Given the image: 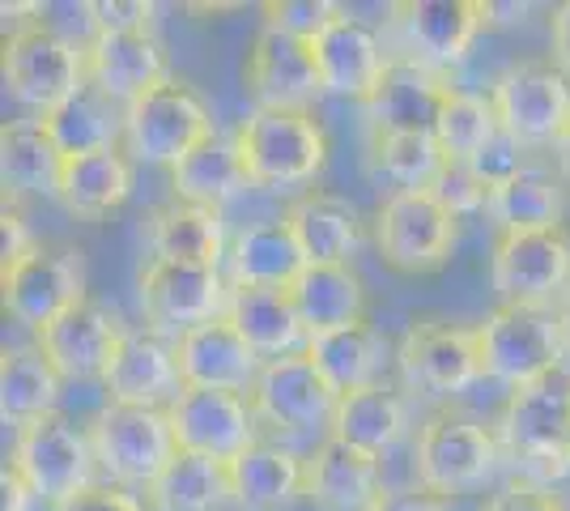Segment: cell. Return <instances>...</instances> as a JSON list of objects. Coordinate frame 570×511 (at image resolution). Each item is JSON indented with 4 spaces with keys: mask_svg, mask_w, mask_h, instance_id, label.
Masks as SVG:
<instances>
[{
    "mask_svg": "<svg viewBox=\"0 0 570 511\" xmlns=\"http://www.w3.org/2000/svg\"><path fill=\"white\" fill-rule=\"evenodd\" d=\"M86 77L90 86L107 90L128 107L137 95L163 86L170 77L167 48L158 43L154 30H137V35H98L95 30L86 39Z\"/></svg>",
    "mask_w": 570,
    "mask_h": 511,
    "instance_id": "cell-24",
    "label": "cell"
},
{
    "mask_svg": "<svg viewBox=\"0 0 570 511\" xmlns=\"http://www.w3.org/2000/svg\"><path fill=\"white\" fill-rule=\"evenodd\" d=\"M481 375L499 380L507 389H528L558 375L567 358V337L558 307H523V303H499L485 320L473 324Z\"/></svg>",
    "mask_w": 570,
    "mask_h": 511,
    "instance_id": "cell-3",
    "label": "cell"
},
{
    "mask_svg": "<svg viewBox=\"0 0 570 511\" xmlns=\"http://www.w3.org/2000/svg\"><path fill=\"white\" fill-rule=\"evenodd\" d=\"M282 222L298 239L307 265H350V256L362 244V214L354 200L324 188H307L285 205Z\"/></svg>",
    "mask_w": 570,
    "mask_h": 511,
    "instance_id": "cell-27",
    "label": "cell"
},
{
    "mask_svg": "<svg viewBox=\"0 0 570 511\" xmlns=\"http://www.w3.org/2000/svg\"><path fill=\"white\" fill-rule=\"evenodd\" d=\"M226 320L243 333V341L261 354L264 363L307 350V328L298 320V307H294L289 291H277V286H230Z\"/></svg>",
    "mask_w": 570,
    "mask_h": 511,
    "instance_id": "cell-28",
    "label": "cell"
},
{
    "mask_svg": "<svg viewBox=\"0 0 570 511\" xmlns=\"http://www.w3.org/2000/svg\"><path fill=\"white\" fill-rule=\"evenodd\" d=\"M383 494L380 456L324 435L307 456V503L320 511H371Z\"/></svg>",
    "mask_w": 570,
    "mask_h": 511,
    "instance_id": "cell-26",
    "label": "cell"
},
{
    "mask_svg": "<svg viewBox=\"0 0 570 511\" xmlns=\"http://www.w3.org/2000/svg\"><path fill=\"white\" fill-rule=\"evenodd\" d=\"M60 175H65V154L48 132V124L26 116L0 128V179L9 205H18L22 196H56Z\"/></svg>",
    "mask_w": 570,
    "mask_h": 511,
    "instance_id": "cell-29",
    "label": "cell"
},
{
    "mask_svg": "<svg viewBox=\"0 0 570 511\" xmlns=\"http://www.w3.org/2000/svg\"><path fill=\"white\" fill-rule=\"evenodd\" d=\"M490 102L499 124L523 146H558L570 128V77L553 56H532L507 65L490 81Z\"/></svg>",
    "mask_w": 570,
    "mask_h": 511,
    "instance_id": "cell-8",
    "label": "cell"
},
{
    "mask_svg": "<svg viewBox=\"0 0 570 511\" xmlns=\"http://www.w3.org/2000/svg\"><path fill=\"white\" fill-rule=\"evenodd\" d=\"M549 51H553V65L570 73V0L549 13Z\"/></svg>",
    "mask_w": 570,
    "mask_h": 511,
    "instance_id": "cell-51",
    "label": "cell"
},
{
    "mask_svg": "<svg viewBox=\"0 0 570 511\" xmlns=\"http://www.w3.org/2000/svg\"><path fill=\"white\" fill-rule=\"evenodd\" d=\"M9 464L26 478V487L35 490V499H43L51 508L69 503L72 494L95 487V448L86 426H77L72 417L43 414L13 431V452Z\"/></svg>",
    "mask_w": 570,
    "mask_h": 511,
    "instance_id": "cell-6",
    "label": "cell"
},
{
    "mask_svg": "<svg viewBox=\"0 0 570 511\" xmlns=\"http://www.w3.org/2000/svg\"><path fill=\"white\" fill-rule=\"evenodd\" d=\"M98 469L107 473L111 487H154V478L175 461L179 443L170 431L167 410H145V405H102L90 426Z\"/></svg>",
    "mask_w": 570,
    "mask_h": 511,
    "instance_id": "cell-7",
    "label": "cell"
},
{
    "mask_svg": "<svg viewBox=\"0 0 570 511\" xmlns=\"http://www.w3.org/2000/svg\"><path fill=\"white\" fill-rule=\"evenodd\" d=\"M107 405H145V410H167L184 392L175 341L154 328H128L119 337L111 366L102 375Z\"/></svg>",
    "mask_w": 570,
    "mask_h": 511,
    "instance_id": "cell-18",
    "label": "cell"
},
{
    "mask_svg": "<svg viewBox=\"0 0 570 511\" xmlns=\"http://www.w3.org/2000/svg\"><path fill=\"white\" fill-rule=\"evenodd\" d=\"M473 167L490 188H502L507 179H515V175L528 170V146H523L520 137H511L507 128H499V132L490 137V146L473 158Z\"/></svg>",
    "mask_w": 570,
    "mask_h": 511,
    "instance_id": "cell-45",
    "label": "cell"
},
{
    "mask_svg": "<svg viewBox=\"0 0 570 511\" xmlns=\"http://www.w3.org/2000/svg\"><path fill=\"white\" fill-rule=\"evenodd\" d=\"M499 435L494 426L464 414H434L417 431V487L434 494H460L481 487L499 464Z\"/></svg>",
    "mask_w": 570,
    "mask_h": 511,
    "instance_id": "cell-12",
    "label": "cell"
},
{
    "mask_svg": "<svg viewBox=\"0 0 570 511\" xmlns=\"http://www.w3.org/2000/svg\"><path fill=\"white\" fill-rule=\"evenodd\" d=\"M65 375L39 345H4L0 354V414L13 426L56 414Z\"/></svg>",
    "mask_w": 570,
    "mask_h": 511,
    "instance_id": "cell-38",
    "label": "cell"
},
{
    "mask_svg": "<svg viewBox=\"0 0 570 511\" xmlns=\"http://www.w3.org/2000/svg\"><path fill=\"white\" fill-rule=\"evenodd\" d=\"M238 154L252 188L294 193L320 179L328 167V132L311 111L252 107L235 128Z\"/></svg>",
    "mask_w": 570,
    "mask_h": 511,
    "instance_id": "cell-2",
    "label": "cell"
},
{
    "mask_svg": "<svg viewBox=\"0 0 570 511\" xmlns=\"http://www.w3.org/2000/svg\"><path fill=\"white\" fill-rule=\"evenodd\" d=\"M145 503L149 511H217L222 503H230L226 464L196 452H175V461L145 490Z\"/></svg>",
    "mask_w": 570,
    "mask_h": 511,
    "instance_id": "cell-40",
    "label": "cell"
},
{
    "mask_svg": "<svg viewBox=\"0 0 570 511\" xmlns=\"http://www.w3.org/2000/svg\"><path fill=\"white\" fill-rule=\"evenodd\" d=\"M336 13H341V4H328V0H273V4H264V22L277 26V30H289V35H298V39H315L324 26L333 22Z\"/></svg>",
    "mask_w": 570,
    "mask_h": 511,
    "instance_id": "cell-44",
    "label": "cell"
},
{
    "mask_svg": "<svg viewBox=\"0 0 570 511\" xmlns=\"http://www.w3.org/2000/svg\"><path fill=\"white\" fill-rule=\"evenodd\" d=\"M307 354L315 371L333 384L336 392H354L380 384L383 358H387V341L371 320H354L333 333H315L307 337Z\"/></svg>",
    "mask_w": 570,
    "mask_h": 511,
    "instance_id": "cell-34",
    "label": "cell"
},
{
    "mask_svg": "<svg viewBox=\"0 0 570 511\" xmlns=\"http://www.w3.org/2000/svg\"><path fill=\"white\" fill-rule=\"evenodd\" d=\"M226 478L238 511H289L307 499V456L273 439H256L238 461L226 464Z\"/></svg>",
    "mask_w": 570,
    "mask_h": 511,
    "instance_id": "cell-25",
    "label": "cell"
},
{
    "mask_svg": "<svg viewBox=\"0 0 570 511\" xmlns=\"http://www.w3.org/2000/svg\"><path fill=\"white\" fill-rule=\"evenodd\" d=\"M86 294V265L81 252L65 244H39L30 256L0 265V303L4 316L26 324L30 333H43L51 320L77 307Z\"/></svg>",
    "mask_w": 570,
    "mask_h": 511,
    "instance_id": "cell-11",
    "label": "cell"
},
{
    "mask_svg": "<svg viewBox=\"0 0 570 511\" xmlns=\"http://www.w3.org/2000/svg\"><path fill=\"white\" fill-rule=\"evenodd\" d=\"M567 77H570V73H567Z\"/></svg>",
    "mask_w": 570,
    "mask_h": 511,
    "instance_id": "cell-55",
    "label": "cell"
},
{
    "mask_svg": "<svg viewBox=\"0 0 570 511\" xmlns=\"http://www.w3.org/2000/svg\"><path fill=\"white\" fill-rule=\"evenodd\" d=\"M490 286L499 303L553 307L570 291V230H532L499 235L490 256Z\"/></svg>",
    "mask_w": 570,
    "mask_h": 511,
    "instance_id": "cell-14",
    "label": "cell"
},
{
    "mask_svg": "<svg viewBox=\"0 0 570 511\" xmlns=\"http://www.w3.org/2000/svg\"><path fill=\"white\" fill-rule=\"evenodd\" d=\"M132 196V158L128 149H98L81 158H65L60 193L56 200L81 222H102L116 214L119 205Z\"/></svg>",
    "mask_w": 570,
    "mask_h": 511,
    "instance_id": "cell-32",
    "label": "cell"
},
{
    "mask_svg": "<svg viewBox=\"0 0 570 511\" xmlns=\"http://www.w3.org/2000/svg\"><path fill=\"white\" fill-rule=\"evenodd\" d=\"M481 511H567V503H562L553 490L515 482V487H507L502 494H494Z\"/></svg>",
    "mask_w": 570,
    "mask_h": 511,
    "instance_id": "cell-48",
    "label": "cell"
},
{
    "mask_svg": "<svg viewBox=\"0 0 570 511\" xmlns=\"http://www.w3.org/2000/svg\"><path fill=\"white\" fill-rule=\"evenodd\" d=\"M39 247V239L30 235V222L18 205H9L4 200V214H0V256H4V265H13V261H22Z\"/></svg>",
    "mask_w": 570,
    "mask_h": 511,
    "instance_id": "cell-49",
    "label": "cell"
},
{
    "mask_svg": "<svg viewBox=\"0 0 570 511\" xmlns=\"http://www.w3.org/2000/svg\"><path fill=\"white\" fill-rule=\"evenodd\" d=\"M137 303H141L145 328L163 337H184L196 324L226 316L230 282L222 268L209 265H179L149 256L137 277Z\"/></svg>",
    "mask_w": 570,
    "mask_h": 511,
    "instance_id": "cell-10",
    "label": "cell"
},
{
    "mask_svg": "<svg viewBox=\"0 0 570 511\" xmlns=\"http://www.w3.org/2000/svg\"><path fill=\"white\" fill-rule=\"evenodd\" d=\"M553 307H558V320H562V337H567V354H570V291L562 294Z\"/></svg>",
    "mask_w": 570,
    "mask_h": 511,
    "instance_id": "cell-54",
    "label": "cell"
},
{
    "mask_svg": "<svg viewBox=\"0 0 570 511\" xmlns=\"http://www.w3.org/2000/svg\"><path fill=\"white\" fill-rule=\"evenodd\" d=\"M371 163L383 179L396 184V193H430L439 170L448 167V154L434 141V132H396L371 137Z\"/></svg>",
    "mask_w": 570,
    "mask_h": 511,
    "instance_id": "cell-42",
    "label": "cell"
},
{
    "mask_svg": "<svg viewBox=\"0 0 570 511\" xmlns=\"http://www.w3.org/2000/svg\"><path fill=\"white\" fill-rule=\"evenodd\" d=\"M448 77L430 69L422 60H392L375 95L362 102V116L371 137H396V132H434L443 98H448Z\"/></svg>",
    "mask_w": 570,
    "mask_h": 511,
    "instance_id": "cell-21",
    "label": "cell"
},
{
    "mask_svg": "<svg viewBox=\"0 0 570 511\" xmlns=\"http://www.w3.org/2000/svg\"><path fill=\"white\" fill-rule=\"evenodd\" d=\"M4 90L22 102L35 120L60 111L90 77H86V43H72L48 22H22L9 30L0 51Z\"/></svg>",
    "mask_w": 570,
    "mask_h": 511,
    "instance_id": "cell-4",
    "label": "cell"
},
{
    "mask_svg": "<svg viewBox=\"0 0 570 511\" xmlns=\"http://www.w3.org/2000/svg\"><path fill=\"white\" fill-rule=\"evenodd\" d=\"M434 200L448 209V214H455V218H469V214H481V209H490V196H494V188L476 175L473 163H455V158H448V167L439 170V179H434Z\"/></svg>",
    "mask_w": 570,
    "mask_h": 511,
    "instance_id": "cell-43",
    "label": "cell"
},
{
    "mask_svg": "<svg viewBox=\"0 0 570 511\" xmlns=\"http://www.w3.org/2000/svg\"><path fill=\"white\" fill-rule=\"evenodd\" d=\"M396 26L422 65H460L485 26V0H404Z\"/></svg>",
    "mask_w": 570,
    "mask_h": 511,
    "instance_id": "cell-23",
    "label": "cell"
},
{
    "mask_svg": "<svg viewBox=\"0 0 570 511\" xmlns=\"http://www.w3.org/2000/svg\"><path fill=\"white\" fill-rule=\"evenodd\" d=\"M371 511H448V499L426 487H383V494L371 503Z\"/></svg>",
    "mask_w": 570,
    "mask_h": 511,
    "instance_id": "cell-50",
    "label": "cell"
},
{
    "mask_svg": "<svg viewBox=\"0 0 570 511\" xmlns=\"http://www.w3.org/2000/svg\"><path fill=\"white\" fill-rule=\"evenodd\" d=\"M124 111L128 107L119 98H111L107 90L86 81L60 111L43 116V124H48V132L56 137L65 158H81V154H98V149H119V141H124Z\"/></svg>",
    "mask_w": 570,
    "mask_h": 511,
    "instance_id": "cell-39",
    "label": "cell"
},
{
    "mask_svg": "<svg viewBox=\"0 0 570 511\" xmlns=\"http://www.w3.org/2000/svg\"><path fill=\"white\" fill-rule=\"evenodd\" d=\"M30 499H35V490L26 487V478L13 464H4V473H0V511H26Z\"/></svg>",
    "mask_w": 570,
    "mask_h": 511,
    "instance_id": "cell-52",
    "label": "cell"
},
{
    "mask_svg": "<svg viewBox=\"0 0 570 511\" xmlns=\"http://www.w3.org/2000/svg\"><path fill=\"white\" fill-rule=\"evenodd\" d=\"M396 366L409 392L417 396H455L481 380L473 324L452 320H413L396 341Z\"/></svg>",
    "mask_w": 570,
    "mask_h": 511,
    "instance_id": "cell-13",
    "label": "cell"
},
{
    "mask_svg": "<svg viewBox=\"0 0 570 511\" xmlns=\"http://www.w3.org/2000/svg\"><path fill=\"white\" fill-rule=\"evenodd\" d=\"M149 252H154L158 261L222 268V261L230 256L222 209L184 205V200L158 205V209L149 214Z\"/></svg>",
    "mask_w": 570,
    "mask_h": 511,
    "instance_id": "cell-31",
    "label": "cell"
},
{
    "mask_svg": "<svg viewBox=\"0 0 570 511\" xmlns=\"http://www.w3.org/2000/svg\"><path fill=\"white\" fill-rule=\"evenodd\" d=\"M289 298L298 307L307 337L366 320V286L350 265H307L294 277Z\"/></svg>",
    "mask_w": 570,
    "mask_h": 511,
    "instance_id": "cell-36",
    "label": "cell"
},
{
    "mask_svg": "<svg viewBox=\"0 0 570 511\" xmlns=\"http://www.w3.org/2000/svg\"><path fill=\"white\" fill-rule=\"evenodd\" d=\"M56 511H145V503L137 494H128L124 487H111V482H95L90 490L72 494L69 503H60Z\"/></svg>",
    "mask_w": 570,
    "mask_h": 511,
    "instance_id": "cell-47",
    "label": "cell"
},
{
    "mask_svg": "<svg viewBox=\"0 0 570 511\" xmlns=\"http://www.w3.org/2000/svg\"><path fill=\"white\" fill-rule=\"evenodd\" d=\"M170 431L179 452H196L217 464L238 461L261 431V417L252 410V401L243 392H222V389H184L167 405Z\"/></svg>",
    "mask_w": 570,
    "mask_h": 511,
    "instance_id": "cell-15",
    "label": "cell"
},
{
    "mask_svg": "<svg viewBox=\"0 0 570 511\" xmlns=\"http://www.w3.org/2000/svg\"><path fill=\"white\" fill-rule=\"evenodd\" d=\"M311 56H315L324 95L357 98V102H366L375 95V86H380L387 65H392L380 35L366 22H357L350 9H341L333 22L311 39Z\"/></svg>",
    "mask_w": 570,
    "mask_h": 511,
    "instance_id": "cell-19",
    "label": "cell"
},
{
    "mask_svg": "<svg viewBox=\"0 0 570 511\" xmlns=\"http://www.w3.org/2000/svg\"><path fill=\"white\" fill-rule=\"evenodd\" d=\"M502 124L494 116V102L481 90H469V86H452L448 98H443V111H439V124H434V141L443 146L448 158L455 163H473L481 149L490 146V137L499 132Z\"/></svg>",
    "mask_w": 570,
    "mask_h": 511,
    "instance_id": "cell-41",
    "label": "cell"
},
{
    "mask_svg": "<svg viewBox=\"0 0 570 511\" xmlns=\"http://www.w3.org/2000/svg\"><path fill=\"white\" fill-rule=\"evenodd\" d=\"M124 320L98 303V298H81L77 307H69L60 320H51L43 333H35V345L51 358V366L65 375V380H77V384H90V380H102L107 366H111V354H116L119 337H124Z\"/></svg>",
    "mask_w": 570,
    "mask_h": 511,
    "instance_id": "cell-20",
    "label": "cell"
},
{
    "mask_svg": "<svg viewBox=\"0 0 570 511\" xmlns=\"http://www.w3.org/2000/svg\"><path fill=\"white\" fill-rule=\"evenodd\" d=\"M175 358L184 389H222V392H252L261 380L264 358L243 341L235 324L226 316L196 324L184 337H175Z\"/></svg>",
    "mask_w": 570,
    "mask_h": 511,
    "instance_id": "cell-22",
    "label": "cell"
},
{
    "mask_svg": "<svg viewBox=\"0 0 570 511\" xmlns=\"http://www.w3.org/2000/svg\"><path fill=\"white\" fill-rule=\"evenodd\" d=\"M226 265H230V273H226L230 286H277V291H289L294 277L307 268V256H303L298 239L289 235V226L282 218H273L238 230Z\"/></svg>",
    "mask_w": 570,
    "mask_h": 511,
    "instance_id": "cell-33",
    "label": "cell"
},
{
    "mask_svg": "<svg viewBox=\"0 0 570 511\" xmlns=\"http://www.w3.org/2000/svg\"><path fill=\"white\" fill-rule=\"evenodd\" d=\"M243 188H252L243 154H238L235 132H214L200 146L184 154L170 167V193L184 205H205V209H226Z\"/></svg>",
    "mask_w": 570,
    "mask_h": 511,
    "instance_id": "cell-30",
    "label": "cell"
},
{
    "mask_svg": "<svg viewBox=\"0 0 570 511\" xmlns=\"http://www.w3.org/2000/svg\"><path fill=\"white\" fill-rule=\"evenodd\" d=\"M499 448L515 461L528 487L549 490L570 473V380L549 375L515 389L494 422Z\"/></svg>",
    "mask_w": 570,
    "mask_h": 511,
    "instance_id": "cell-1",
    "label": "cell"
},
{
    "mask_svg": "<svg viewBox=\"0 0 570 511\" xmlns=\"http://www.w3.org/2000/svg\"><path fill=\"white\" fill-rule=\"evenodd\" d=\"M214 132L217 128L209 102L179 77H167L163 86L137 95L124 111V149H128V158L149 163V167L170 170Z\"/></svg>",
    "mask_w": 570,
    "mask_h": 511,
    "instance_id": "cell-5",
    "label": "cell"
},
{
    "mask_svg": "<svg viewBox=\"0 0 570 511\" xmlns=\"http://www.w3.org/2000/svg\"><path fill=\"white\" fill-rule=\"evenodd\" d=\"M553 154H558V170H562V175L570 179V128L562 132V141L553 146Z\"/></svg>",
    "mask_w": 570,
    "mask_h": 511,
    "instance_id": "cell-53",
    "label": "cell"
},
{
    "mask_svg": "<svg viewBox=\"0 0 570 511\" xmlns=\"http://www.w3.org/2000/svg\"><path fill=\"white\" fill-rule=\"evenodd\" d=\"M98 35H137L154 30V4L149 0H95L86 4Z\"/></svg>",
    "mask_w": 570,
    "mask_h": 511,
    "instance_id": "cell-46",
    "label": "cell"
},
{
    "mask_svg": "<svg viewBox=\"0 0 570 511\" xmlns=\"http://www.w3.org/2000/svg\"><path fill=\"white\" fill-rule=\"evenodd\" d=\"M409 426V405L404 396L392 384H371V389H354V392H341L336 401V414L328 435L345 439L354 443L362 452L371 456H383L387 448H396V439L404 435Z\"/></svg>",
    "mask_w": 570,
    "mask_h": 511,
    "instance_id": "cell-37",
    "label": "cell"
},
{
    "mask_svg": "<svg viewBox=\"0 0 570 511\" xmlns=\"http://www.w3.org/2000/svg\"><path fill=\"white\" fill-rule=\"evenodd\" d=\"M460 218L448 214L434 193H392L375 209V247L383 265L404 277H426L452 261Z\"/></svg>",
    "mask_w": 570,
    "mask_h": 511,
    "instance_id": "cell-9",
    "label": "cell"
},
{
    "mask_svg": "<svg viewBox=\"0 0 570 511\" xmlns=\"http://www.w3.org/2000/svg\"><path fill=\"white\" fill-rule=\"evenodd\" d=\"M243 86L256 107H277V111H311V102L324 95L307 39L268 22H261L252 35V48L243 60Z\"/></svg>",
    "mask_w": 570,
    "mask_h": 511,
    "instance_id": "cell-17",
    "label": "cell"
},
{
    "mask_svg": "<svg viewBox=\"0 0 570 511\" xmlns=\"http://www.w3.org/2000/svg\"><path fill=\"white\" fill-rule=\"evenodd\" d=\"M247 401L264 426L285 431V435H303L315 426H333L341 392L315 371L307 354H285V358H268L261 366V380L252 384Z\"/></svg>",
    "mask_w": 570,
    "mask_h": 511,
    "instance_id": "cell-16",
    "label": "cell"
},
{
    "mask_svg": "<svg viewBox=\"0 0 570 511\" xmlns=\"http://www.w3.org/2000/svg\"><path fill=\"white\" fill-rule=\"evenodd\" d=\"M567 205L570 193L562 175L528 167L523 175L494 188L485 214L499 226V235H532V230H558L567 222Z\"/></svg>",
    "mask_w": 570,
    "mask_h": 511,
    "instance_id": "cell-35",
    "label": "cell"
}]
</instances>
